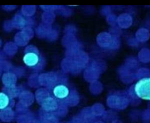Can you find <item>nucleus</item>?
Here are the masks:
<instances>
[{
  "mask_svg": "<svg viewBox=\"0 0 150 123\" xmlns=\"http://www.w3.org/2000/svg\"><path fill=\"white\" fill-rule=\"evenodd\" d=\"M134 91L139 98L150 100V77H144L138 80L135 85Z\"/></svg>",
  "mask_w": 150,
  "mask_h": 123,
  "instance_id": "nucleus-1",
  "label": "nucleus"
},
{
  "mask_svg": "<svg viewBox=\"0 0 150 123\" xmlns=\"http://www.w3.org/2000/svg\"><path fill=\"white\" fill-rule=\"evenodd\" d=\"M53 93L56 98L63 100L69 96L70 91L67 86L61 84H58L54 87Z\"/></svg>",
  "mask_w": 150,
  "mask_h": 123,
  "instance_id": "nucleus-2",
  "label": "nucleus"
},
{
  "mask_svg": "<svg viewBox=\"0 0 150 123\" xmlns=\"http://www.w3.org/2000/svg\"><path fill=\"white\" fill-rule=\"evenodd\" d=\"M39 55L33 51H30L25 54L23 57V61L25 64L29 67L35 66L39 62Z\"/></svg>",
  "mask_w": 150,
  "mask_h": 123,
  "instance_id": "nucleus-3",
  "label": "nucleus"
},
{
  "mask_svg": "<svg viewBox=\"0 0 150 123\" xmlns=\"http://www.w3.org/2000/svg\"><path fill=\"white\" fill-rule=\"evenodd\" d=\"M9 102V98L8 96L4 93H0V110L6 108Z\"/></svg>",
  "mask_w": 150,
  "mask_h": 123,
  "instance_id": "nucleus-4",
  "label": "nucleus"
}]
</instances>
